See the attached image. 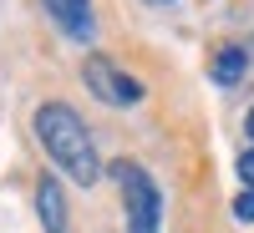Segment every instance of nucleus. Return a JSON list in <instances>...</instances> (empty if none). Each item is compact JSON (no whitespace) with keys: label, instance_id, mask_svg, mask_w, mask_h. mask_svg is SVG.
I'll list each match as a JSON object with an SVG mask.
<instances>
[{"label":"nucleus","instance_id":"1","mask_svg":"<svg viewBox=\"0 0 254 233\" xmlns=\"http://www.w3.org/2000/svg\"><path fill=\"white\" fill-rule=\"evenodd\" d=\"M36 142L46 147V157H51L76 187H92V183L102 178L97 142H92V132H87V122H81L66 101H46V107H36Z\"/></svg>","mask_w":254,"mask_h":233},{"label":"nucleus","instance_id":"2","mask_svg":"<svg viewBox=\"0 0 254 233\" xmlns=\"http://www.w3.org/2000/svg\"><path fill=\"white\" fill-rule=\"evenodd\" d=\"M112 183H117V193H122L127 233H158L163 228V193H158L153 173H147L142 162L122 157V162H112Z\"/></svg>","mask_w":254,"mask_h":233},{"label":"nucleus","instance_id":"3","mask_svg":"<svg viewBox=\"0 0 254 233\" xmlns=\"http://www.w3.org/2000/svg\"><path fill=\"white\" fill-rule=\"evenodd\" d=\"M81 81H87L92 96H97V101H107V107H137V101H142V81H137V76H127L122 66H112L107 56H87Z\"/></svg>","mask_w":254,"mask_h":233},{"label":"nucleus","instance_id":"4","mask_svg":"<svg viewBox=\"0 0 254 233\" xmlns=\"http://www.w3.org/2000/svg\"><path fill=\"white\" fill-rule=\"evenodd\" d=\"M46 10L71 41H92L97 20H92V0H46Z\"/></svg>","mask_w":254,"mask_h":233},{"label":"nucleus","instance_id":"5","mask_svg":"<svg viewBox=\"0 0 254 233\" xmlns=\"http://www.w3.org/2000/svg\"><path fill=\"white\" fill-rule=\"evenodd\" d=\"M36 213H41V228H46V233H71L66 193H61L56 178H41V187H36Z\"/></svg>","mask_w":254,"mask_h":233},{"label":"nucleus","instance_id":"6","mask_svg":"<svg viewBox=\"0 0 254 233\" xmlns=\"http://www.w3.org/2000/svg\"><path fill=\"white\" fill-rule=\"evenodd\" d=\"M244 71H249V51H244V46H219L214 66H208V76H214L219 87H239Z\"/></svg>","mask_w":254,"mask_h":233},{"label":"nucleus","instance_id":"7","mask_svg":"<svg viewBox=\"0 0 254 233\" xmlns=\"http://www.w3.org/2000/svg\"><path fill=\"white\" fill-rule=\"evenodd\" d=\"M234 218L239 223H254V187H244V193L234 198Z\"/></svg>","mask_w":254,"mask_h":233},{"label":"nucleus","instance_id":"8","mask_svg":"<svg viewBox=\"0 0 254 233\" xmlns=\"http://www.w3.org/2000/svg\"><path fill=\"white\" fill-rule=\"evenodd\" d=\"M239 178H244V187H254V147L239 152Z\"/></svg>","mask_w":254,"mask_h":233},{"label":"nucleus","instance_id":"9","mask_svg":"<svg viewBox=\"0 0 254 233\" xmlns=\"http://www.w3.org/2000/svg\"><path fill=\"white\" fill-rule=\"evenodd\" d=\"M244 127H249V137H254V112H249V122H244Z\"/></svg>","mask_w":254,"mask_h":233}]
</instances>
